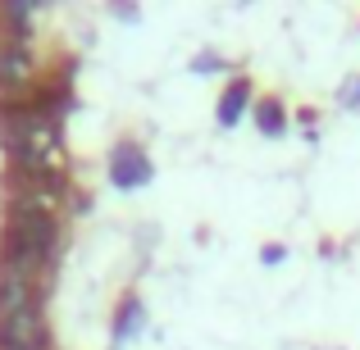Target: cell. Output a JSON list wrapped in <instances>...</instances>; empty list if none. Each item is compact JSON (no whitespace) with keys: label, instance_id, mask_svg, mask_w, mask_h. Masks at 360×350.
<instances>
[{"label":"cell","instance_id":"obj_10","mask_svg":"<svg viewBox=\"0 0 360 350\" xmlns=\"http://www.w3.org/2000/svg\"><path fill=\"white\" fill-rule=\"evenodd\" d=\"M315 119H319V109H297V123L306 132V141H315Z\"/></svg>","mask_w":360,"mask_h":350},{"label":"cell","instance_id":"obj_1","mask_svg":"<svg viewBox=\"0 0 360 350\" xmlns=\"http://www.w3.org/2000/svg\"><path fill=\"white\" fill-rule=\"evenodd\" d=\"M60 201H64V177L14 173L9 168V177H5L9 214H46V219H60Z\"/></svg>","mask_w":360,"mask_h":350},{"label":"cell","instance_id":"obj_5","mask_svg":"<svg viewBox=\"0 0 360 350\" xmlns=\"http://www.w3.org/2000/svg\"><path fill=\"white\" fill-rule=\"evenodd\" d=\"M251 123H255V132H260L264 141H278V137H288L292 114L274 91H264V96H255V105H251Z\"/></svg>","mask_w":360,"mask_h":350},{"label":"cell","instance_id":"obj_6","mask_svg":"<svg viewBox=\"0 0 360 350\" xmlns=\"http://www.w3.org/2000/svg\"><path fill=\"white\" fill-rule=\"evenodd\" d=\"M110 332H115V346H123V342H132V337L146 332V305H141V296H132V291H128V296L119 300Z\"/></svg>","mask_w":360,"mask_h":350},{"label":"cell","instance_id":"obj_3","mask_svg":"<svg viewBox=\"0 0 360 350\" xmlns=\"http://www.w3.org/2000/svg\"><path fill=\"white\" fill-rule=\"evenodd\" d=\"M105 173H110V187H119V191H141V187H150V177H155V164H150L146 146L119 141L105 159Z\"/></svg>","mask_w":360,"mask_h":350},{"label":"cell","instance_id":"obj_4","mask_svg":"<svg viewBox=\"0 0 360 350\" xmlns=\"http://www.w3.org/2000/svg\"><path fill=\"white\" fill-rule=\"evenodd\" d=\"M251 105H255V87H251V73H233L229 78V87L219 91V100H214V123H219L224 132L229 128H238V123L251 114Z\"/></svg>","mask_w":360,"mask_h":350},{"label":"cell","instance_id":"obj_7","mask_svg":"<svg viewBox=\"0 0 360 350\" xmlns=\"http://www.w3.org/2000/svg\"><path fill=\"white\" fill-rule=\"evenodd\" d=\"M229 69H233V64L224 60L219 51H196V55H192V73H196V78H210V73H229Z\"/></svg>","mask_w":360,"mask_h":350},{"label":"cell","instance_id":"obj_8","mask_svg":"<svg viewBox=\"0 0 360 350\" xmlns=\"http://www.w3.org/2000/svg\"><path fill=\"white\" fill-rule=\"evenodd\" d=\"M338 109L360 114V73H347L342 78V87H338Z\"/></svg>","mask_w":360,"mask_h":350},{"label":"cell","instance_id":"obj_9","mask_svg":"<svg viewBox=\"0 0 360 350\" xmlns=\"http://www.w3.org/2000/svg\"><path fill=\"white\" fill-rule=\"evenodd\" d=\"M283 260H288V245H283V241H264L260 245V264H264V269H278Z\"/></svg>","mask_w":360,"mask_h":350},{"label":"cell","instance_id":"obj_2","mask_svg":"<svg viewBox=\"0 0 360 350\" xmlns=\"http://www.w3.org/2000/svg\"><path fill=\"white\" fill-rule=\"evenodd\" d=\"M32 87H37V64H32L27 41L5 36V41H0V105H18V100H27Z\"/></svg>","mask_w":360,"mask_h":350}]
</instances>
